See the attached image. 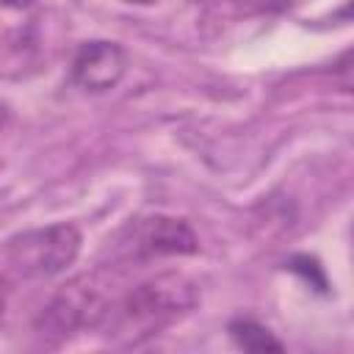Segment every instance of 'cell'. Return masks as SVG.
<instances>
[{"label": "cell", "instance_id": "4", "mask_svg": "<svg viewBox=\"0 0 354 354\" xmlns=\"http://www.w3.org/2000/svg\"><path fill=\"white\" fill-rule=\"evenodd\" d=\"M108 313V301L94 288L91 277H77L69 285H64L55 299L47 304V310L39 318L41 335H69L80 326H97L102 324Z\"/></svg>", "mask_w": 354, "mask_h": 354}, {"label": "cell", "instance_id": "8", "mask_svg": "<svg viewBox=\"0 0 354 354\" xmlns=\"http://www.w3.org/2000/svg\"><path fill=\"white\" fill-rule=\"evenodd\" d=\"M3 313H6V285L0 282V321H3Z\"/></svg>", "mask_w": 354, "mask_h": 354}, {"label": "cell", "instance_id": "7", "mask_svg": "<svg viewBox=\"0 0 354 354\" xmlns=\"http://www.w3.org/2000/svg\"><path fill=\"white\" fill-rule=\"evenodd\" d=\"M3 6H8V8H28V6H33L36 0H0Z\"/></svg>", "mask_w": 354, "mask_h": 354}, {"label": "cell", "instance_id": "2", "mask_svg": "<svg viewBox=\"0 0 354 354\" xmlns=\"http://www.w3.org/2000/svg\"><path fill=\"white\" fill-rule=\"evenodd\" d=\"M80 252V232L72 224H50L8 241L6 257L22 277H55Z\"/></svg>", "mask_w": 354, "mask_h": 354}, {"label": "cell", "instance_id": "1", "mask_svg": "<svg viewBox=\"0 0 354 354\" xmlns=\"http://www.w3.org/2000/svg\"><path fill=\"white\" fill-rule=\"evenodd\" d=\"M194 304V285L177 274H166L133 288L119 304H108L102 321H108V335L138 343L158 335L169 321H174L185 307Z\"/></svg>", "mask_w": 354, "mask_h": 354}, {"label": "cell", "instance_id": "6", "mask_svg": "<svg viewBox=\"0 0 354 354\" xmlns=\"http://www.w3.org/2000/svg\"><path fill=\"white\" fill-rule=\"evenodd\" d=\"M232 343L243 351H282V343L257 321L252 318H235L230 326H227Z\"/></svg>", "mask_w": 354, "mask_h": 354}, {"label": "cell", "instance_id": "5", "mask_svg": "<svg viewBox=\"0 0 354 354\" xmlns=\"http://www.w3.org/2000/svg\"><path fill=\"white\" fill-rule=\"evenodd\" d=\"M127 72V53L116 41L94 39L77 47L72 58V80L86 91H108Z\"/></svg>", "mask_w": 354, "mask_h": 354}, {"label": "cell", "instance_id": "3", "mask_svg": "<svg viewBox=\"0 0 354 354\" xmlns=\"http://www.w3.org/2000/svg\"><path fill=\"white\" fill-rule=\"evenodd\" d=\"M199 241L188 221L171 216L130 218L116 238V252L124 260H152L166 254H194Z\"/></svg>", "mask_w": 354, "mask_h": 354}, {"label": "cell", "instance_id": "9", "mask_svg": "<svg viewBox=\"0 0 354 354\" xmlns=\"http://www.w3.org/2000/svg\"><path fill=\"white\" fill-rule=\"evenodd\" d=\"M124 3H136V6H149V3H155V0H124Z\"/></svg>", "mask_w": 354, "mask_h": 354}]
</instances>
